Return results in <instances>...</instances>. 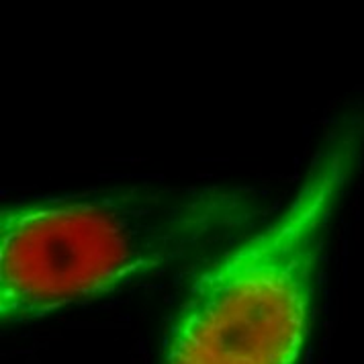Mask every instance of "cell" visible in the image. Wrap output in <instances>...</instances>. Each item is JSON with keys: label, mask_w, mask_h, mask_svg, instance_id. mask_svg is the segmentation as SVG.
<instances>
[{"label": "cell", "mask_w": 364, "mask_h": 364, "mask_svg": "<svg viewBox=\"0 0 364 364\" xmlns=\"http://www.w3.org/2000/svg\"><path fill=\"white\" fill-rule=\"evenodd\" d=\"M264 215L248 188H160L17 203L0 215V315L27 321L181 264Z\"/></svg>", "instance_id": "6da1fadb"}, {"label": "cell", "mask_w": 364, "mask_h": 364, "mask_svg": "<svg viewBox=\"0 0 364 364\" xmlns=\"http://www.w3.org/2000/svg\"><path fill=\"white\" fill-rule=\"evenodd\" d=\"M360 149V129L321 148L291 205L191 284L166 336L164 364H297L315 270Z\"/></svg>", "instance_id": "7a4b0ae2"}]
</instances>
